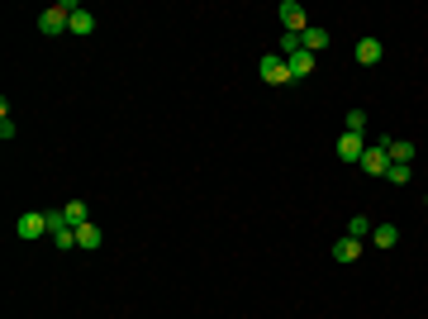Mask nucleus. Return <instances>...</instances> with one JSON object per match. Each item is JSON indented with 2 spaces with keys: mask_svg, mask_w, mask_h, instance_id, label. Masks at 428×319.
I'll return each instance as SVG.
<instances>
[{
  "mask_svg": "<svg viewBox=\"0 0 428 319\" xmlns=\"http://www.w3.org/2000/svg\"><path fill=\"white\" fill-rule=\"evenodd\" d=\"M352 53H357V63H362V67H376L380 63V38H362Z\"/></svg>",
  "mask_w": 428,
  "mask_h": 319,
  "instance_id": "10",
  "label": "nucleus"
},
{
  "mask_svg": "<svg viewBox=\"0 0 428 319\" xmlns=\"http://www.w3.org/2000/svg\"><path fill=\"white\" fill-rule=\"evenodd\" d=\"M0 139H5V144L15 139V119H10V105H0Z\"/></svg>",
  "mask_w": 428,
  "mask_h": 319,
  "instance_id": "20",
  "label": "nucleus"
},
{
  "mask_svg": "<svg viewBox=\"0 0 428 319\" xmlns=\"http://www.w3.org/2000/svg\"><path fill=\"white\" fill-rule=\"evenodd\" d=\"M285 67H290V81L314 77V53H290V58H285Z\"/></svg>",
  "mask_w": 428,
  "mask_h": 319,
  "instance_id": "7",
  "label": "nucleus"
},
{
  "mask_svg": "<svg viewBox=\"0 0 428 319\" xmlns=\"http://www.w3.org/2000/svg\"><path fill=\"white\" fill-rule=\"evenodd\" d=\"M257 72H262V81H267V86H285V81H290V67H285L281 53H267V58L257 63Z\"/></svg>",
  "mask_w": 428,
  "mask_h": 319,
  "instance_id": "2",
  "label": "nucleus"
},
{
  "mask_svg": "<svg viewBox=\"0 0 428 319\" xmlns=\"http://www.w3.org/2000/svg\"><path fill=\"white\" fill-rule=\"evenodd\" d=\"M385 153H390V162H414V144L410 139H385Z\"/></svg>",
  "mask_w": 428,
  "mask_h": 319,
  "instance_id": "13",
  "label": "nucleus"
},
{
  "mask_svg": "<svg viewBox=\"0 0 428 319\" xmlns=\"http://www.w3.org/2000/svg\"><path fill=\"white\" fill-rule=\"evenodd\" d=\"M424 205H428V200H424Z\"/></svg>",
  "mask_w": 428,
  "mask_h": 319,
  "instance_id": "22",
  "label": "nucleus"
},
{
  "mask_svg": "<svg viewBox=\"0 0 428 319\" xmlns=\"http://www.w3.org/2000/svg\"><path fill=\"white\" fill-rule=\"evenodd\" d=\"M371 243L390 253V248H395V243H400V229H395V224H376V229H371Z\"/></svg>",
  "mask_w": 428,
  "mask_h": 319,
  "instance_id": "11",
  "label": "nucleus"
},
{
  "mask_svg": "<svg viewBox=\"0 0 428 319\" xmlns=\"http://www.w3.org/2000/svg\"><path fill=\"white\" fill-rule=\"evenodd\" d=\"M371 229H376V224L366 220V215H352V224H348V234H352V239H366Z\"/></svg>",
  "mask_w": 428,
  "mask_h": 319,
  "instance_id": "17",
  "label": "nucleus"
},
{
  "mask_svg": "<svg viewBox=\"0 0 428 319\" xmlns=\"http://www.w3.org/2000/svg\"><path fill=\"white\" fill-rule=\"evenodd\" d=\"M62 220L72 224V229H77V224H86V200H67V205H62Z\"/></svg>",
  "mask_w": 428,
  "mask_h": 319,
  "instance_id": "15",
  "label": "nucleus"
},
{
  "mask_svg": "<svg viewBox=\"0 0 428 319\" xmlns=\"http://www.w3.org/2000/svg\"><path fill=\"white\" fill-rule=\"evenodd\" d=\"M357 257H362V239H338L333 243V262H357Z\"/></svg>",
  "mask_w": 428,
  "mask_h": 319,
  "instance_id": "9",
  "label": "nucleus"
},
{
  "mask_svg": "<svg viewBox=\"0 0 428 319\" xmlns=\"http://www.w3.org/2000/svg\"><path fill=\"white\" fill-rule=\"evenodd\" d=\"M67 24H72V10L67 5H48L43 15H38V33H48V38H57Z\"/></svg>",
  "mask_w": 428,
  "mask_h": 319,
  "instance_id": "1",
  "label": "nucleus"
},
{
  "mask_svg": "<svg viewBox=\"0 0 428 319\" xmlns=\"http://www.w3.org/2000/svg\"><path fill=\"white\" fill-rule=\"evenodd\" d=\"M362 153H366L362 134H343V139H338V158H343V162H352V167H357V162H362Z\"/></svg>",
  "mask_w": 428,
  "mask_h": 319,
  "instance_id": "6",
  "label": "nucleus"
},
{
  "mask_svg": "<svg viewBox=\"0 0 428 319\" xmlns=\"http://www.w3.org/2000/svg\"><path fill=\"white\" fill-rule=\"evenodd\" d=\"M366 129V110H348V134H362Z\"/></svg>",
  "mask_w": 428,
  "mask_h": 319,
  "instance_id": "21",
  "label": "nucleus"
},
{
  "mask_svg": "<svg viewBox=\"0 0 428 319\" xmlns=\"http://www.w3.org/2000/svg\"><path fill=\"white\" fill-rule=\"evenodd\" d=\"M290 53H304L300 33H281V58H290Z\"/></svg>",
  "mask_w": 428,
  "mask_h": 319,
  "instance_id": "18",
  "label": "nucleus"
},
{
  "mask_svg": "<svg viewBox=\"0 0 428 319\" xmlns=\"http://www.w3.org/2000/svg\"><path fill=\"white\" fill-rule=\"evenodd\" d=\"M385 176H390V181H395V186H405V181H410V162H395V167H385Z\"/></svg>",
  "mask_w": 428,
  "mask_h": 319,
  "instance_id": "19",
  "label": "nucleus"
},
{
  "mask_svg": "<svg viewBox=\"0 0 428 319\" xmlns=\"http://www.w3.org/2000/svg\"><path fill=\"white\" fill-rule=\"evenodd\" d=\"M357 167H362V172H371V176H385V167H390V153H385V139H380V144H371L362 153V162H357Z\"/></svg>",
  "mask_w": 428,
  "mask_h": 319,
  "instance_id": "5",
  "label": "nucleus"
},
{
  "mask_svg": "<svg viewBox=\"0 0 428 319\" xmlns=\"http://www.w3.org/2000/svg\"><path fill=\"white\" fill-rule=\"evenodd\" d=\"M48 243H53V248H77V229H57V234H48Z\"/></svg>",
  "mask_w": 428,
  "mask_h": 319,
  "instance_id": "16",
  "label": "nucleus"
},
{
  "mask_svg": "<svg viewBox=\"0 0 428 319\" xmlns=\"http://www.w3.org/2000/svg\"><path fill=\"white\" fill-rule=\"evenodd\" d=\"M300 43H304V53H324L329 48V29H314V24H309V29L300 33Z\"/></svg>",
  "mask_w": 428,
  "mask_h": 319,
  "instance_id": "12",
  "label": "nucleus"
},
{
  "mask_svg": "<svg viewBox=\"0 0 428 319\" xmlns=\"http://www.w3.org/2000/svg\"><path fill=\"white\" fill-rule=\"evenodd\" d=\"M281 24H285V33H304L309 29V15H304V5H295V0H281Z\"/></svg>",
  "mask_w": 428,
  "mask_h": 319,
  "instance_id": "4",
  "label": "nucleus"
},
{
  "mask_svg": "<svg viewBox=\"0 0 428 319\" xmlns=\"http://www.w3.org/2000/svg\"><path fill=\"white\" fill-rule=\"evenodd\" d=\"M100 243H105V234H100V224H77V248H86V253H91V248H100Z\"/></svg>",
  "mask_w": 428,
  "mask_h": 319,
  "instance_id": "8",
  "label": "nucleus"
},
{
  "mask_svg": "<svg viewBox=\"0 0 428 319\" xmlns=\"http://www.w3.org/2000/svg\"><path fill=\"white\" fill-rule=\"evenodd\" d=\"M67 29H72V33H81V38H86V33H95V15H91V10H86V5H81L77 15H72V24H67Z\"/></svg>",
  "mask_w": 428,
  "mask_h": 319,
  "instance_id": "14",
  "label": "nucleus"
},
{
  "mask_svg": "<svg viewBox=\"0 0 428 319\" xmlns=\"http://www.w3.org/2000/svg\"><path fill=\"white\" fill-rule=\"evenodd\" d=\"M15 234H19V239H48V215L24 210V215L15 220Z\"/></svg>",
  "mask_w": 428,
  "mask_h": 319,
  "instance_id": "3",
  "label": "nucleus"
}]
</instances>
